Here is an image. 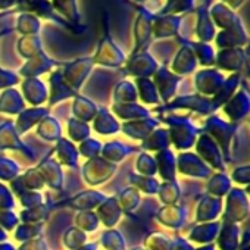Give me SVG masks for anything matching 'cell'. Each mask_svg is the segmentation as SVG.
I'll return each mask as SVG.
<instances>
[{
    "label": "cell",
    "mask_w": 250,
    "mask_h": 250,
    "mask_svg": "<svg viewBox=\"0 0 250 250\" xmlns=\"http://www.w3.org/2000/svg\"><path fill=\"white\" fill-rule=\"evenodd\" d=\"M17 12H28L36 15L40 20H47L52 21L63 28H69L77 31L74 27H71L69 24H66L52 8L50 0H18V5H17Z\"/></svg>",
    "instance_id": "6da1fadb"
},
{
    "label": "cell",
    "mask_w": 250,
    "mask_h": 250,
    "mask_svg": "<svg viewBox=\"0 0 250 250\" xmlns=\"http://www.w3.org/2000/svg\"><path fill=\"white\" fill-rule=\"evenodd\" d=\"M155 12L146 6L142 5L137 8V15L133 24V34H134V42H136V50H140L146 47V44L150 42L152 37V24L155 20Z\"/></svg>",
    "instance_id": "7a4b0ae2"
},
{
    "label": "cell",
    "mask_w": 250,
    "mask_h": 250,
    "mask_svg": "<svg viewBox=\"0 0 250 250\" xmlns=\"http://www.w3.org/2000/svg\"><path fill=\"white\" fill-rule=\"evenodd\" d=\"M209 17H210L215 28H219V30H228V28L244 24L241 17L235 11L227 8L221 2H213L209 6Z\"/></svg>",
    "instance_id": "3957f363"
},
{
    "label": "cell",
    "mask_w": 250,
    "mask_h": 250,
    "mask_svg": "<svg viewBox=\"0 0 250 250\" xmlns=\"http://www.w3.org/2000/svg\"><path fill=\"white\" fill-rule=\"evenodd\" d=\"M53 11L75 30H84L78 0H50Z\"/></svg>",
    "instance_id": "277c9868"
},
{
    "label": "cell",
    "mask_w": 250,
    "mask_h": 250,
    "mask_svg": "<svg viewBox=\"0 0 250 250\" xmlns=\"http://www.w3.org/2000/svg\"><path fill=\"white\" fill-rule=\"evenodd\" d=\"M122 61H124L122 50L116 46L112 36L106 30L104 36L102 37V40H100V43L97 46L96 62L97 63H104V65H118Z\"/></svg>",
    "instance_id": "5b68a950"
},
{
    "label": "cell",
    "mask_w": 250,
    "mask_h": 250,
    "mask_svg": "<svg viewBox=\"0 0 250 250\" xmlns=\"http://www.w3.org/2000/svg\"><path fill=\"white\" fill-rule=\"evenodd\" d=\"M183 24V17L178 15H155L152 24V36L156 39H168L175 37L180 33Z\"/></svg>",
    "instance_id": "8992f818"
},
{
    "label": "cell",
    "mask_w": 250,
    "mask_h": 250,
    "mask_svg": "<svg viewBox=\"0 0 250 250\" xmlns=\"http://www.w3.org/2000/svg\"><path fill=\"white\" fill-rule=\"evenodd\" d=\"M216 46L221 49H229V47H241L249 42V36L246 31L244 24L228 28V30H221L216 33L215 39Z\"/></svg>",
    "instance_id": "52a82bcc"
},
{
    "label": "cell",
    "mask_w": 250,
    "mask_h": 250,
    "mask_svg": "<svg viewBox=\"0 0 250 250\" xmlns=\"http://www.w3.org/2000/svg\"><path fill=\"white\" fill-rule=\"evenodd\" d=\"M196 14V36L199 42L209 43L216 36V28L209 17V8L208 6H197L194 9Z\"/></svg>",
    "instance_id": "ba28073f"
},
{
    "label": "cell",
    "mask_w": 250,
    "mask_h": 250,
    "mask_svg": "<svg viewBox=\"0 0 250 250\" xmlns=\"http://www.w3.org/2000/svg\"><path fill=\"white\" fill-rule=\"evenodd\" d=\"M15 30L22 36H36L42 30V21L33 14L18 12L15 17Z\"/></svg>",
    "instance_id": "9c48e42d"
},
{
    "label": "cell",
    "mask_w": 250,
    "mask_h": 250,
    "mask_svg": "<svg viewBox=\"0 0 250 250\" xmlns=\"http://www.w3.org/2000/svg\"><path fill=\"white\" fill-rule=\"evenodd\" d=\"M43 49V42L39 34L36 36H22L18 40V52L22 56L27 58H34L37 56Z\"/></svg>",
    "instance_id": "30bf717a"
},
{
    "label": "cell",
    "mask_w": 250,
    "mask_h": 250,
    "mask_svg": "<svg viewBox=\"0 0 250 250\" xmlns=\"http://www.w3.org/2000/svg\"><path fill=\"white\" fill-rule=\"evenodd\" d=\"M196 0H167L165 6L158 12V15H178L183 17L190 11H194Z\"/></svg>",
    "instance_id": "8fae6325"
},
{
    "label": "cell",
    "mask_w": 250,
    "mask_h": 250,
    "mask_svg": "<svg viewBox=\"0 0 250 250\" xmlns=\"http://www.w3.org/2000/svg\"><path fill=\"white\" fill-rule=\"evenodd\" d=\"M194 52L193 49L190 47L188 43H184L183 47L180 49L177 58H175V62H174V66L177 71H181V72H187L190 71L191 68H194Z\"/></svg>",
    "instance_id": "7c38bea8"
},
{
    "label": "cell",
    "mask_w": 250,
    "mask_h": 250,
    "mask_svg": "<svg viewBox=\"0 0 250 250\" xmlns=\"http://www.w3.org/2000/svg\"><path fill=\"white\" fill-rule=\"evenodd\" d=\"M243 58L244 55H243L241 47H229V49H222L219 52L218 61L225 68H237L241 65Z\"/></svg>",
    "instance_id": "4fadbf2b"
},
{
    "label": "cell",
    "mask_w": 250,
    "mask_h": 250,
    "mask_svg": "<svg viewBox=\"0 0 250 250\" xmlns=\"http://www.w3.org/2000/svg\"><path fill=\"white\" fill-rule=\"evenodd\" d=\"M190 47L193 49V52H196L200 58V61L205 62H212L213 59V50L208 43H202V42H190L188 43Z\"/></svg>",
    "instance_id": "5bb4252c"
},
{
    "label": "cell",
    "mask_w": 250,
    "mask_h": 250,
    "mask_svg": "<svg viewBox=\"0 0 250 250\" xmlns=\"http://www.w3.org/2000/svg\"><path fill=\"white\" fill-rule=\"evenodd\" d=\"M133 68L136 72H147L152 69V66L155 65L152 56L149 53H142L139 56H134L133 58Z\"/></svg>",
    "instance_id": "9a60e30c"
},
{
    "label": "cell",
    "mask_w": 250,
    "mask_h": 250,
    "mask_svg": "<svg viewBox=\"0 0 250 250\" xmlns=\"http://www.w3.org/2000/svg\"><path fill=\"white\" fill-rule=\"evenodd\" d=\"M219 2L224 3L227 8H229V9L237 12V9H240L246 3V0H219Z\"/></svg>",
    "instance_id": "2e32d148"
},
{
    "label": "cell",
    "mask_w": 250,
    "mask_h": 250,
    "mask_svg": "<svg viewBox=\"0 0 250 250\" xmlns=\"http://www.w3.org/2000/svg\"><path fill=\"white\" fill-rule=\"evenodd\" d=\"M18 0H0V12H8L17 8Z\"/></svg>",
    "instance_id": "e0dca14e"
},
{
    "label": "cell",
    "mask_w": 250,
    "mask_h": 250,
    "mask_svg": "<svg viewBox=\"0 0 250 250\" xmlns=\"http://www.w3.org/2000/svg\"><path fill=\"white\" fill-rule=\"evenodd\" d=\"M133 2H134L136 5H139V6H142V5H145V3H147V0H133Z\"/></svg>",
    "instance_id": "ac0fdd59"
},
{
    "label": "cell",
    "mask_w": 250,
    "mask_h": 250,
    "mask_svg": "<svg viewBox=\"0 0 250 250\" xmlns=\"http://www.w3.org/2000/svg\"><path fill=\"white\" fill-rule=\"evenodd\" d=\"M2 34H3V33H0V36H2Z\"/></svg>",
    "instance_id": "d6986e66"
}]
</instances>
